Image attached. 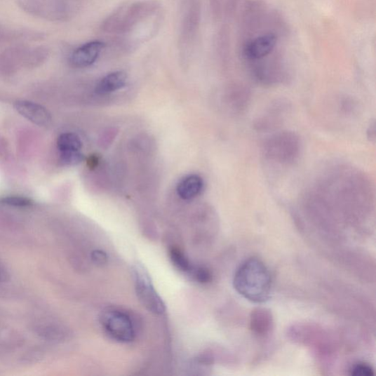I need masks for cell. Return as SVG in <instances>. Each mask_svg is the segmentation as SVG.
Here are the masks:
<instances>
[{"label":"cell","instance_id":"6da1fadb","mask_svg":"<svg viewBox=\"0 0 376 376\" xmlns=\"http://www.w3.org/2000/svg\"><path fill=\"white\" fill-rule=\"evenodd\" d=\"M234 288L250 302L264 303L270 300L272 293V277L265 264L252 257L243 262L235 273Z\"/></svg>","mask_w":376,"mask_h":376},{"label":"cell","instance_id":"7a4b0ae2","mask_svg":"<svg viewBox=\"0 0 376 376\" xmlns=\"http://www.w3.org/2000/svg\"><path fill=\"white\" fill-rule=\"evenodd\" d=\"M161 7L159 0H139L124 4L105 19L102 29L109 34H128L139 24L155 15Z\"/></svg>","mask_w":376,"mask_h":376},{"label":"cell","instance_id":"3957f363","mask_svg":"<svg viewBox=\"0 0 376 376\" xmlns=\"http://www.w3.org/2000/svg\"><path fill=\"white\" fill-rule=\"evenodd\" d=\"M302 150L299 135L293 132L277 133L266 140L263 145L264 159L274 164L288 166L299 160Z\"/></svg>","mask_w":376,"mask_h":376},{"label":"cell","instance_id":"277c9868","mask_svg":"<svg viewBox=\"0 0 376 376\" xmlns=\"http://www.w3.org/2000/svg\"><path fill=\"white\" fill-rule=\"evenodd\" d=\"M82 0H19L29 13L52 20H65L72 17Z\"/></svg>","mask_w":376,"mask_h":376},{"label":"cell","instance_id":"5b68a950","mask_svg":"<svg viewBox=\"0 0 376 376\" xmlns=\"http://www.w3.org/2000/svg\"><path fill=\"white\" fill-rule=\"evenodd\" d=\"M102 324L107 335L119 342H130L135 337V328L130 318L119 311H105L101 318Z\"/></svg>","mask_w":376,"mask_h":376},{"label":"cell","instance_id":"8992f818","mask_svg":"<svg viewBox=\"0 0 376 376\" xmlns=\"http://www.w3.org/2000/svg\"><path fill=\"white\" fill-rule=\"evenodd\" d=\"M134 275L135 290L141 304L155 315L163 314L166 311L164 302L152 286L149 275L140 267H136Z\"/></svg>","mask_w":376,"mask_h":376},{"label":"cell","instance_id":"52a82bcc","mask_svg":"<svg viewBox=\"0 0 376 376\" xmlns=\"http://www.w3.org/2000/svg\"><path fill=\"white\" fill-rule=\"evenodd\" d=\"M201 22V5L194 0L187 8L182 20L180 47L181 51H192L197 38Z\"/></svg>","mask_w":376,"mask_h":376},{"label":"cell","instance_id":"ba28073f","mask_svg":"<svg viewBox=\"0 0 376 376\" xmlns=\"http://www.w3.org/2000/svg\"><path fill=\"white\" fill-rule=\"evenodd\" d=\"M105 47V43L102 41H92L82 45L71 55L69 58L71 65L77 69L93 65L99 58Z\"/></svg>","mask_w":376,"mask_h":376},{"label":"cell","instance_id":"9c48e42d","mask_svg":"<svg viewBox=\"0 0 376 376\" xmlns=\"http://www.w3.org/2000/svg\"><path fill=\"white\" fill-rule=\"evenodd\" d=\"M14 107L21 116L41 127H47L51 123V114L43 106L29 101L15 102Z\"/></svg>","mask_w":376,"mask_h":376},{"label":"cell","instance_id":"30bf717a","mask_svg":"<svg viewBox=\"0 0 376 376\" xmlns=\"http://www.w3.org/2000/svg\"><path fill=\"white\" fill-rule=\"evenodd\" d=\"M274 323L271 312L268 309L257 308L250 314V329L257 337L269 336L274 329Z\"/></svg>","mask_w":376,"mask_h":376},{"label":"cell","instance_id":"8fae6325","mask_svg":"<svg viewBox=\"0 0 376 376\" xmlns=\"http://www.w3.org/2000/svg\"><path fill=\"white\" fill-rule=\"evenodd\" d=\"M128 74L122 71L112 72L104 76L98 83L95 91L100 95L119 90L127 85Z\"/></svg>","mask_w":376,"mask_h":376},{"label":"cell","instance_id":"7c38bea8","mask_svg":"<svg viewBox=\"0 0 376 376\" xmlns=\"http://www.w3.org/2000/svg\"><path fill=\"white\" fill-rule=\"evenodd\" d=\"M203 187V180L199 176L193 175L182 179L177 184V191L182 199L191 200L201 194Z\"/></svg>","mask_w":376,"mask_h":376},{"label":"cell","instance_id":"4fadbf2b","mask_svg":"<svg viewBox=\"0 0 376 376\" xmlns=\"http://www.w3.org/2000/svg\"><path fill=\"white\" fill-rule=\"evenodd\" d=\"M82 145L81 138L74 133H64L58 139V148L60 152L81 151Z\"/></svg>","mask_w":376,"mask_h":376},{"label":"cell","instance_id":"5bb4252c","mask_svg":"<svg viewBox=\"0 0 376 376\" xmlns=\"http://www.w3.org/2000/svg\"><path fill=\"white\" fill-rule=\"evenodd\" d=\"M170 258L172 263L180 271L189 273L193 268L190 261L178 248H173L170 249Z\"/></svg>","mask_w":376,"mask_h":376},{"label":"cell","instance_id":"9a60e30c","mask_svg":"<svg viewBox=\"0 0 376 376\" xmlns=\"http://www.w3.org/2000/svg\"><path fill=\"white\" fill-rule=\"evenodd\" d=\"M84 160V156L80 151L61 152L60 161L65 166H75Z\"/></svg>","mask_w":376,"mask_h":376},{"label":"cell","instance_id":"2e32d148","mask_svg":"<svg viewBox=\"0 0 376 376\" xmlns=\"http://www.w3.org/2000/svg\"><path fill=\"white\" fill-rule=\"evenodd\" d=\"M2 205L15 208H28L34 205L32 200L22 196H6L0 199Z\"/></svg>","mask_w":376,"mask_h":376},{"label":"cell","instance_id":"e0dca14e","mask_svg":"<svg viewBox=\"0 0 376 376\" xmlns=\"http://www.w3.org/2000/svg\"><path fill=\"white\" fill-rule=\"evenodd\" d=\"M189 274L201 284H208L213 280L211 271L206 267H193Z\"/></svg>","mask_w":376,"mask_h":376},{"label":"cell","instance_id":"ac0fdd59","mask_svg":"<svg viewBox=\"0 0 376 376\" xmlns=\"http://www.w3.org/2000/svg\"><path fill=\"white\" fill-rule=\"evenodd\" d=\"M209 6L213 20H221L224 13V0H209Z\"/></svg>","mask_w":376,"mask_h":376},{"label":"cell","instance_id":"d6986e66","mask_svg":"<svg viewBox=\"0 0 376 376\" xmlns=\"http://www.w3.org/2000/svg\"><path fill=\"white\" fill-rule=\"evenodd\" d=\"M350 374L354 376H372L374 375V370L368 364L358 363L351 368Z\"/></svg>","mask_w":376,"mask_h":376},{"label":"cell","instance_id":"ffe728a7","mask_svg":"<svg viewBox=\"0 0 376 376\" xmlns=\"http://www.w3.org/2000/svg\"><path fill=\"white\" fill-rule=\"evenodd\" d=\"M240 0H225L224 2V13L227 18H233L235 12H236Z\"/></svg>","mask_w":376,"mask_h":376},{"label":"cell","instance_id":"44dd1931","mask_svg":"<svg viewBox=\"0 0 376 376\" xmlns=\"http://www.w3.org/2000/svg\"><path fill=\"white\" fill-rule=\"evenodd\" d=\"M91 258L93 262L98 265L105 264L107 261L106 253L101 250H93L91 254Z\"/></svg>","mask_w":376,"mask_h":376}]
</instances>
